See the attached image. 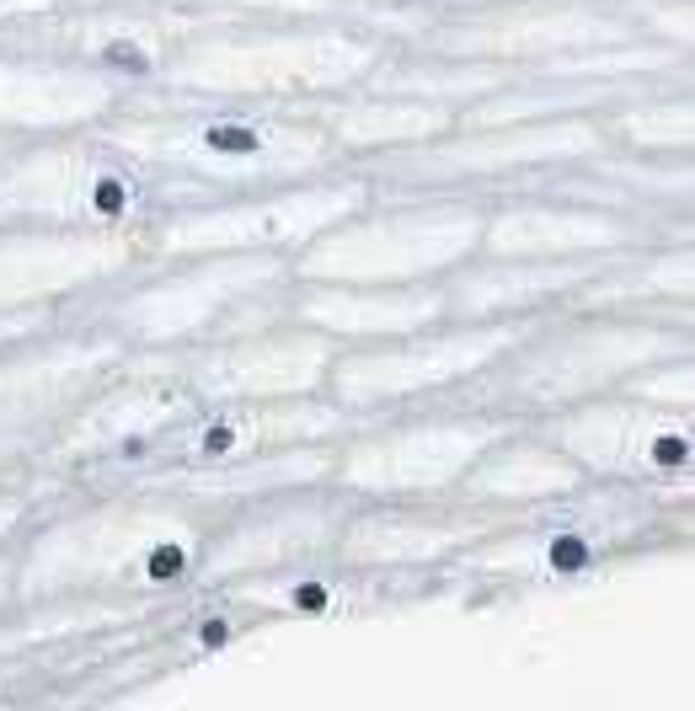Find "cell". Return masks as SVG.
<instances>
[{
	"mask_svg": "<svg viewBox=\"0 0 695 711\" xmlns=\"http://www.w3.org/2000/svg\"><path fill=\"white\" fill-rule=\"evenodd\" d=\"M129 97L113 75L0 38V134H75Z\"/></svg>",
	"mask_w": 695,
	"mask_h": 711,
	"instance_id": "ffe728a7",
	"label": "cell"
},
{
	"mask_svg": "<svg viewBox=\"0 0 695 711\" xmlns=\"http://www.w3.org/2000/svg\"><path fill=\"white\" fill-rule=\"evenodd\" d=\"M508 514L476 508L455 498H423V503H353L332 556L353 567H434L444 556L466 551L471 540L492 535Z\"/></svg>",
	"mask_w": 695,
	"mask_h": 711,
	"instance_id": "d6986e66",
	"label": "cell"
},
{
	"mask_svg": "<svg viewBox=\"0 0 695 711\" xmlns=\"http://www.w3.org/2000/svg\"><path fill=\"white\" fill-rule=\"evenodd\" d=\"M610 129L594 113H556L546 123H487V129H450L444 139L380 156L369 182H401V188H471V182H503L530 166H583L605 156Z\"/></svg>",
	"mask_w": 695,
	"mask_h": 711,
	"instance_id": "9a60e30c",
	"label": "cell"
},
{
	"mask_svg": "<svg viewBox=\"0 0 695 711\" xmlns=\"http://www.w3.org/2000/svg\"><path fill=\"white\" fill-rule=\"evenodd\" d=\"M610 145H631L637 156H685L690 150V102H631L610 123Z\"/></svg>",
	"mask_w": 695,
	"mask_h": 711,
	"instance_id": "484cf974",
	"label": "cell"
},
{
	"mask_svg": "<svg viewBox=\"0 0 695 711\" xmlns=\"http://www.w3.org/2000/svg\"><path fill=\"white\" fill-rule=\"evenodd\" d=\"M375 198L369 172H327L311 182H284V188L204 198V204L161 209L156 220L139 225V268L204 252H289L295 257L305 241L348 220Z\"/></svg>",
	"mask_w": 695,
	"mask_h": 711,
	"instance_id": "9c48e42d",
	"label": "cell"
},
{
	"mask_svg": "<svg viewBox=\"0 0 695 711\" xmlns=\"http://www.w3.org/2000/svg\"><path fill=\"white\" fill-rule=\"evenodd\" d=\"M70 6H156V0H70Z\"/></svg>",
	"mask_w": 695,
	"mask_h": 711,
	"instance_id": "83f0119b",
	"label": "cell"
},
{
	"mask_svg": "<svg viewBox=\"0 0 695 711\" xmlns=\"http://www.w3.org/2000/svg\"><path fill=\"white\" fill-rule=\"evenodd\" d=\"M348 508H353V498H343L332 482L262 498V503H252V514H241L236 524H214L193 583L198 589H220V583H236V578H252V573L321 562V556H332Z\"/></svg>",
	"mask_w": 695,
	"mask_h": 711,
	"instance_id": "e0dca14e",
	"label": "cell"
},
{
	"mask_svg": "<svg viewBox=\"0 0 695 711\" xmlns=\"http://www.w3.org/2000/svg\"><path fill=\"white\" fill-rule=\"evenodd\" d=\"M214 519L204 503L161 487H113V498L43 519L17 556V599H118L193 583Z\"/></svg>",
	"mask_w": 695,
	"mask_h": 711,
	"instance_id": "7a4b0ae2",
	"label": "cell"
},
{
	"mask_svg": "<svg viewBox=\"0 0 695 711\" xmlns=\"http://www.w3.org/2000/svg\"><path fill=\"white\" fill-rule=\"evenodd\" d=\"M321 113H327V123H332V134H337V145H343L348 161L428 145V139H444L460 123L455 107L423 102V97H396V91H364V97L343 91V97H327Z\"/></svg>",
	"mask_w": 695,
	"mask_h": 711,
	"instance_id": "d4e9b609",
	"label": "cell"
},
{
	"mask_svg": "<svg viewBox=\"0 0 695 711\" xmlns=\"http://www.w3.org/2000/svg\"><path fill=\"white\" fill-rule=\"evenodd\" d=\"M530 428L551 450L578 460L589 482H626V487H663V482H690L695 434L690 412L674 407H647L637 396L605 391L583 396L573 407H556L530 417Z\"/></svg>",
	"mask_w": 695,
	"mask_h": 711,
	"instance_id": "5bb4252c",
	"label": "cell"
},
{
	"mask_svg": "<svg viewBox=\"0 0 695 711\" xmlns=\"http://www.w3.org/2000/svg\"><path fill=\"white\" fill-rule=\"evenodd\" d=\"M327 102H230L188 91H129L91 134L172 182L177 204L284 188L343 172Z\"/></svg>",
	"mask_w": 695,
	"mask_h": 711,
	"instance_id": "6da1fadb",
	"label": "cell"
},
{
	"mask_svg": "<svg viewBox=\"0 0 695 711\" xmlns=\"http://www.w3.org/2000/svg\"><path fill=\"white\" fill-rule=\"evenodd\" d=\"M417 567H353L337 562V573H321L316 562H295L278 573H252L236 583H220L225 599L252 605V615H305V621H332V615H359L391 599L417 594Z\"/></svg>",
	"mask_w": 695,
	"mask_h": 711,
	"instance_id": "603a6c76",
	"label": "cell"
},
{
	"mask_svg": "<svg viewBox=\"0 0 695 711\" xmlns=\"http://www.w3.org/2000/svg\"><path fill=\"white\" fill-rule=\"evenodd\" d=\"M385 65L380 27L364 22H204L177 43L156 91L230 102H327Z\"/></svg>",
	"mask_w": 695,
	"mask_h": 711,
	"instance_id": "3957f363",
	"label": "cell"
},
{
	"mask_svg": "<svg viewBox=\"0 0 695 711\" xmlns=\"http://www.w3.org/2000/svg\"><path fill=\"white\" fill-rule=\"evenodd\" d=\"M0 145H6V134H0Z\"/></svg>",
	"mask_w": 695,
	"mask_h": 711,
	"instance_id": "f1b7e54d",
	"label": "cell"
},
{
	"mask_svg": "<svg viewBox=\"0 0 695 711\" xmlns=\"http://www.w3.org/2000/svg\"><path fill=\"white\" fill-rule=\"evenodd\" d=\"M204 401L193 396V385L182 380L172 353H129V364L118 375H107L97 391H86L75 407L49 428L38 450V466L59 476H97L129 450H139L150 434L182 423Z\"/></svg>",
	"mask_w": 695,
	"mask_h": 711,
	"instance_id": "4fadbf2b",
	"label": "cell"
},
{
	"mask_svg": "<svg viewBox=\"0 0 695 711\" xmlns=\"http://www.w3.org/2000/svg\"><path fill=\"white\" fill-rule=\"evenodd\" d=\"M658 492L653 487H626L610 482V492L578 487L567 498L535 503L530 514L546 524L535 530H508L498 524L492 535L471 540L466 551H455V573L466 578H530V583H562L583 578L589 567H599L605 556L626 551L647 524V503Z\"/></svg>",
	"mask_w": 695,
	"mask_h": 711,
	"instance_id": "8fae6325",
	"label": "cell"
},
{
	"mask_svg": "<svg viewBox=\"0 0 695 711\" xmlns=\"http://www.w3.org/2000/svg\"><path fill=\"white\" fill-rule=\"evenodd\" d=\"M637 214L583 198H508L487 204V230L476 257H594V252H637Z\"/></svg>",
	"mask_w": 695,
	"mask_h": 711,
	"instance_id": "44dd1931",
	"label": "cell"
},
{
	"mask_svg": "<svg viewBox=\"0 0 695 711\" xmlns=\"http://www.w3.org/2000/svg\"><path fill=\"white\" fill-rule=\"evenodd\" d=\"M161 209H177L172 182L91 129L33 134V145H0V225L139 230Z\"/></svg>",
	"mask_w": 695,
	"mask_h": 711,
	"instance_id": "8992f818",
	"label": "cell"
},
{
	"mask_svg": "<svg viewBox=\"0 0 695 711\" xmlns=\"http://www.w3.org/2000/svg\"><path fill=\"white\" fill-rule=\"evenodd\" d=\"M487 204L471 193L369 198L289 257L295 278L316 284H434L482 252Z\"/></svg>",
	"mask_w": 695,
	"mask_h": 711,
	"instance_id": "52a82bcc",
	"label": "cell"
},
{
	"mask_svg": "<svg viewBox=\"0 0 695 711\" xmlns=\"http://www.w3.org/2000/svg\"><path fill=\"white\" fill-rule=\"evenodd\" d=\"M524 417L482 407L466 396V407L434 396V407H396L385 417L348 428L337 439L327 482L353 503H423L450 498L455 482L476 466V455L492 450L503 434H514Z\"/></svg>",
	"mask_w": 695,
	"mask_h": 711,
	"instance_id": "ba28073f",
	"label": "cell"
},
{
	"mask_svg": "<svg viewBox=\"0 0 695 711\" xmlns=\"http://www.w3.org/2000/svg\"><path fill=\"white\" fill-rule=\"evenodd\" d=\"M33 487H11L0 482V540H11L17 530H27V519H33Z\"/></svg>",
	"mask_w": 695,
	"mask_h": 711,
	"instance_id": "4316f807",
	"label": "cell"
},
{
	"mask_svg": "<svg viewBox=\"0 0 695 711\" xmlns=\"http://www.w3.org/2000/svg\"><path fill=\"white\" fill-rule=\"evenodd\" d=\"M337 337L305 321H268L252 332H230L198 348H177L172 364L193 396L204 401H273V396H316L337 359Z\"/></svg>",
	"mask_w": 695,
	"mask_h": 711,
	"instance_id": "2e32d148",
	"label": "cell"
},
{
	"mask_svg": "<svg viewBox=\"0 0 695 711\" xmlns=\"http://www.w3.org/2000/svg\"><path fill=\"white\" fill-rule=\"evenodd\" d=\"M139 268V230L0 225V311H33L113 289Z\"/></svg>",
	"mask_w": 695,
	"mask_h": 711,
	"instance_id": "ac0fdd59",
	"label": "cell"
},
{
	"mask_svg": "<svg viewBox=\"0 0 695 711\" xmlns=\"http://www.w3.org/2000/svg\"><path fill=\"white\" fill-rule=\"evenodd\" d=\"M289 321L337 337V343H380V337L423 332L444 316V278L434 284H316L295 278L289 284Z\"/></svg>",
	"mask_w": 695,
	"mask_h": 711,
	"instance_id": "7402d4cb",
	"label": "cell"
},
{
	"mask_svg": "<svg viewBox=\"0 0 695 711\" xmlns=\"http://www.w3.org/2000/svg\"><path fill=\"white\" fill-rule=\"evenodd\" d=\"M540 316H492V321H434L407 337H380V343H343L327 369L321 396L348 412L359 428L369 417H385L396 407L434 401L455 385H471L482 369H492Z\"/></svg>",
	"mask_w": 695,
	"mask_h": 711,
	"instance_id": "30bf717a",
	"label": "cell"
},
{
	"mask_svg": "<svg viewBox=\"0 0 695 711\" xmlns=\"http://www.w3.org/2000/svg\"><path fill=\"white\" fill-rule=\"evenodd\" d=\"M289 284V252H204L150 262V273L134 268L107 289L102 321L134 353H177L284 321Z\"/></svg>",
	"mask_w": 695,
	"mask_h": 711,
	"instance_id": "277c9868",
	"label": "cell"
},
{
	"mask_svg": "<svg viewBox=\"0 0 695 711\" xmlns=\"http://www.w3.org/2000/svg\"><path fill=\"white\" fill-rule=\"evenodd\" d=\"M348 412L327 396H273V401H209V407L188 412L182 423L150 434L139 450L113 460L107 471L86 476L102 487H123L156 471H209L230 466L246 455H268L284 444H321V439H343L348 434Z\"/></svg>",
	"mask_w": 695,
	"mask_h": 711,
	"instance_id": "7c38bea8",
	"label": "cell"
},
{
	"mask_svg": "<svg viewBox=\"0 0 695 711\" xmlns=\"http://www.w3.org/2000/svg\"><path fill=\"white\" fill-rule=\"evenodd\" d=\"M578 487H589V476H583L578 460L551 450L530 423H519L514 434H503L492 450L476 455V466L455 482L450 498L476 503V508H498V514L514 519V508L524 514V508L567 498V492H578Z\"/></svg>",
	"mask_w": 695,
	"mask_h": 711,
	"instance_id": "cb8c5ba5",
	"label": "cell"
},
{
	"mask_svg": "<svg viewBox=\"0 0 695 711\" xmlns=\"http://www.w3.org/2000/svg\"><path fill=\"white\" fill-rule=\"evenodd\" d=\"M690 353V332L642 311H594V321H551V311L519 337L492 369L471 380V401L514 417L573 407L583 396L621 391L631 369Z\"/></svg>",
	"mask_w": 695,
	"mask_h": 711,
	"instance_id": "5b68a950",
	"label": "cell"
}]
</instances>
